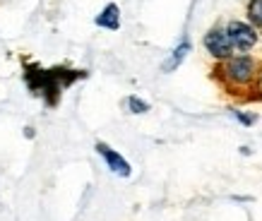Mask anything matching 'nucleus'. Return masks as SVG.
Segmentation results:
<instances>
[{
  "label": "nucleus",
  "instance_id": "0eeeda50",
  "mask_svg": "<svg viewBox=\"0 0 262 221\" xmlns=\"http://www.w3.org/2000/svg\"><path fill=\"white\" fill-rule=\"evenodd\" d=\"M94 24L99 29H106V32H118L120 29V8L116 3L103 5V10L94 17Z\"/></svg>",
  "mask_w": 262,
  "mask_h": 221
},
{
  "label": "nucleus",
  "instance_id": "6e6552de",
  "mask_svg": "<svg viewBox=\"0 0 262 221\" xmlns=\"http://www.w3.org/2000/svg\"><path fill=\"white\" fill-rule=\"evenodd\" d=\"M246 19L253 24L257 32H262V0H248V5H246Z\"/></svg>",
  "mask_w": 262,
  "mask_h": 221
},
{
  "label": "nucleus",
  "instance_id": "20e7f679",
  "mask_svg": "<svg viewBox=\"0 0 262 221\" xmlns=\"http://www.w3.org/2000/svg\"><path fill=\"white\" fill-rule=\"evenodd\" d=\"M202 48L216 63H222V60L231 58V55H236V51L231 46L229 34H226V27H212V29H207V34L202 36Z\"/></svg>",
  "mask_w": 262,
  "mask_h": 221
},
{
  "label": "nucleus",
  "instance_id": "9d476101",
  "mask_svg": "<svg viewBox=\"0 0 262 221\" xmlns=\"http://www.w3.org/2000/svg\"><path fill=\"white\" fill-rule=\"evenodd\" d=\"M231 116L238 120L243 127H253L255 123L260 120V116H257V113H253V110H238V108H233V110H231Z\"/></svg>",
  "mask_w": 262,
  "mask_h": 221
},
{
  "label": "nucleus",
  "instance_id": "39448f33",
  "mask_svg": "<svg viewBox=\"0 0 262 221\" xmlns=\"http://www.w3.org/2000/svg\"><path fill=\"white\" fill-rule=\"evenodd\" d=\"M94 149H96V154L103 159V164H106V168H108L111 173H116L118 178H130V175H133V166H130V161H127L120 151L113 149L111 144L96 142Z\"/></svg>",
  "mask_w": 262,
  "mask_h": 221
},
{
  "label": "nucleus",
  "instance_id": "7ed1b4c3",
  "mask_svg": "<svg viewBox=\"0 0 262 221\" xmlns=\"http://www.w3.org/2000/svg\"><path fill=\"white\" fill-rule=\"evenodd\" d=\"M224 27H226V34H229L231 46L236 53H250L260 43V32L248 19H231Z\"/></svg>",
  "mask_w": 262,
  "mask_h": 221
},
{
  "label": "nucleus",
  "instance_id": "f03ea898",
  "mask_svg": "<svg viewBox=\"0 0 262 221\" xmlns=\"http://www.w3.org/2000/svg\"><path fill=\"white\" fill-rule=\"evenodd\" d=\"M260 60L253 58L248 53H236L216 63L214 68V77L216 82L224 87V92L238 96L241 92H253L257 87V79H260Z\"/></svg>",
  "mask_w": 262,
  "mask_h": 221
},
{
  "label": "nucleus",
  "instance_id": "1a4fd4ad",
  "mask_svg": "<svg viewBox=\"0 0 262 221\" xmlns=\"http://www.w3.org/2000/svg\"><path fill=\"white\" fill-rule=\"evenodd\" d=\"M125 108H127V113H133V116H144V113L151 110V106H149V101H144L142 96L130 94L125 99Z\"/></svg>",
  "mask_w": 262,
  "mask_h": 221
},
{
  "label": "nucleus",
  "instance_id": "9b49d317",
  "mask_svg": "<svg viewBox=\"0 0 262 221\" xmlns=\"http://www.w3.org/2000/svg\"><path fill=\"white\" fill-rule=\"evenodd\" d=\"M238 149H241V154H243V157H250V154H253V149H250L248 144H243V147H238Z\"/></svg>",
  "mask_w": 262,
  "mask_h": 221
},
{
  "label": "nucleus",
  "instance_id": "423d86ee",
  "mask_svg": "<svg viewBox=\"0 0 262 221\" xmlns=\"http://www.w3.org/2000/svg\"><path fill=\"white\" fill-rule=\"evenodd\" d=\"M190 51H192V43H190V39H183L181 43H178V46L173 48V51H171V53H168V58L166 60H164V63H161V72H176L178 70V68H181L183 63H185V58H188V55H190Z\"/></svg>",
  "mask_w": 262,
  "mask_h": 221
},
{
  "label": "nucleus",
  "instance_id": "f257e3e1",
  "mask_svg": "<svg viewBox=\"0 0 262 221\" xmlns=\"http://www.w3.org/2000/svg\"><path fill=\"white\" fill-rule=\"evenodd\" d=\"M89 72L87 70H70V68H36V65H27L24 68V82L34 96H41L46 106H56L60 94L68 87H72L77 79H87Z\"/></svg>",
  "mask_w": 262,
  "mask_h": 221
},
{
  "label": "nucleus",
  "instance_id": "f8f14e48",
  "mask_svg": "<svg viewBox=\"0 0 262 221\" xmlns=\"http://www.w3.org/2000/svg\"><path fill=\"white\" fill-rule=\"evenodd\" d=\"M24 135H27V137H29V140H32V137H34V135H36V132H34V127L29 125V127H24Z\"/></svg>",
  "mask_w": 262,
  "mask_h": 221
}]
</instances>
